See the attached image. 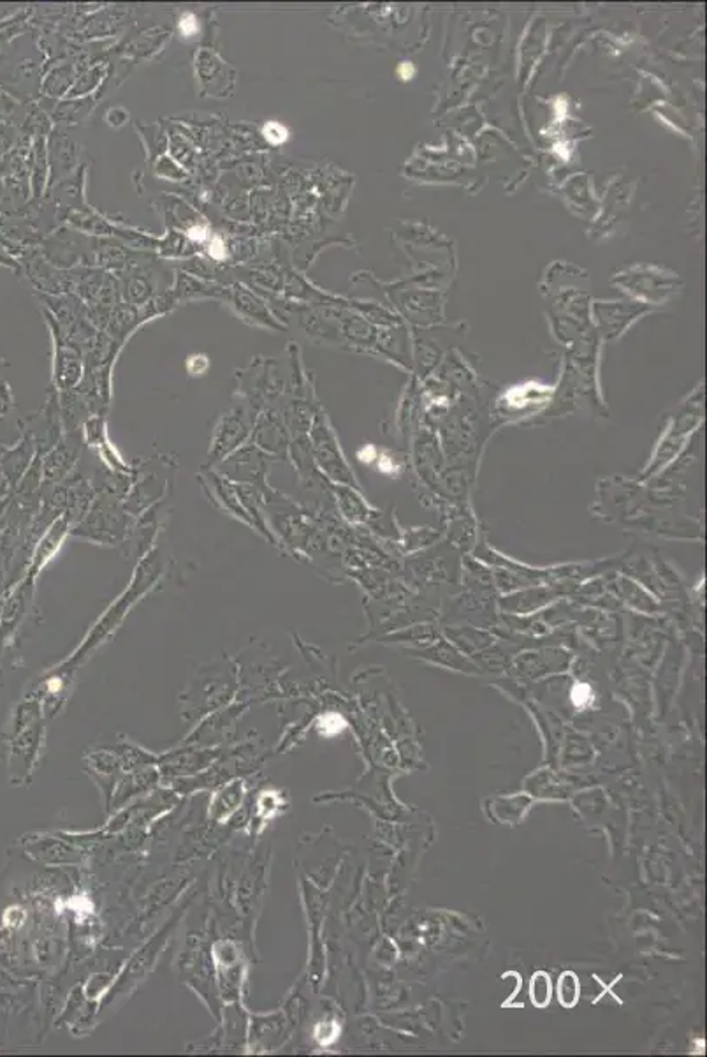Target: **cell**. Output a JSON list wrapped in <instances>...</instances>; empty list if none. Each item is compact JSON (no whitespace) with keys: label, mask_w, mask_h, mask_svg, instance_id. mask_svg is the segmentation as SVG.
<instances>
[{"label":"cell","mask_w":707,"mask_h":1057,"mask_svg":"<svg viewBox=\"0 0 707 1057\" xmlns=\"http://www.w3.org/2000/svg\"><path fill=\"white\" fill-rule=\"evenodd\" d=\"M551 996H553V985H551L550 974L546 971H537L530 982V1000L537 1009H546L551 1003Z\"/></svg>","instance_id":"1"},{"label":"cell","mask_w":707,"mask_h":1057,"mask_svg":"<svg viewBox=\"0 0 707 1057\" xmlns=\"http://www.w3.org/2000/svg\"><path fill=\"white\" fill-rule=\"evenodd\" d=\"M579 994H581V985H579V979L577 974L573 971H567V973L559 977L558 982V1000L565 1009H574L579 1001Z\"/></svg>","instance_id":"2"},{"label":"cell","mask_w":707,"mask_h":1057,"mask_svg":"<svg viewBox=\"0 0 707 1057\" xmlns=\"http://www.w3.org/2000/svg\"><path fill=\"white\" fill-rule=\"evenodd\" d=\"M546 393L547 390H544V388L515 387L505 396L507 406H511V408H524V406L532 405L535 400L542 402Z\"/></svg>","instance_id":"3"},{"label":"cell","mask_w":707,"mask_h":1057,"mask_svg":"<svg viewBox=\"0 0 707 1057\" xmlns=\"http://www.w3.org/2000/svg\"><path fill=\"white\" fill-rule=\"evenodd\" d=\"M319 726L320 730H323L324 735L331 737V735H337V733H340L341 730L346 729V721H344L341 715L328 714L324 715L323 720H320Z\"/></svg>","instance_id":"4"},{"label":"cell","mask_w":707,"mask_h":1057,"mask_svg":"<svg viewBox=\"0 0 707 1057\" xmlns=\"http://www.w3.org/2000/svg\"><path fill=\"white\" fill-rule=\"evenodd\" d=\"M262 134H264V138H267L268 141L275 143V145H279V143H284L289 137L287 129H285L284 126L279 122L267 123L264 129H262Z\"/></svg>","instance_id":"5"},{"label":"cell","mask_w":707,"mask_h":1057,"mask_svg":"<svg viewBox=\"0 0 707 1057\" xmlns=\"http://www.w3.org/2000/svg\"><path fill=\"white\" fill-rule=\"evenodd\" d=\"M570 697H573L574 705L586 707L589 702H591V698H594V691H591V688H589L588 684L581 682V684L574 686L573 694H570Z\"/></svg>","instance_id":"6"},{"label":"cell","mask_w":707,"mask_h":1057,"mask_svg":"<svg viewBox=\"0 0 707 1057\" xmlns=\"http://www.w3.org/2000/svg\"><path fill=\"white\" fill-rule=\"evenodd\" d=\"M180 29H182V34H184L185 37H193V35L199 31V26H197L193 14H187V17L182 18V22H180Z\"/></svg>","instance_id":"7"},{"label":"cell","mask_w":707,"mask_h":1057,"mask_svg":"<svg viewBox=\"0 0 707 1057\" xmlns=\"http://www.w3.org/2000/svg\"><path fill=\"white\" fill-rule=\"evenodd\" d=\"M398 73H400L402 79H412V76H414L415 73L414 66H412L411 62H403L402 66H400V69H398Z\"/></svg>","instance_id":"8"},{"label":"cell","mask_w":707,"mask_h":1057,"mask_svg":"<svg viewBox=\"0 0 707 1057\" xmlns=\"http://www.w3.org/2000/svg\"><path fill=\"white\" fill-rule=\"evenodd\" d=\"M188 237L196 238V240H203L206 237L205 229L203 228H193L188 231Z\"/></svg>","instance_id":"9"}]
</instances>
